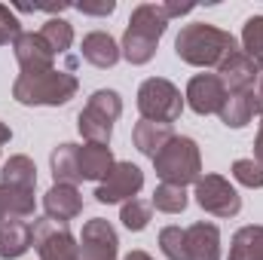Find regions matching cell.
I'll use <instances>...</instances> for the list:
<instances>
[{
	"mask_svg": "<svg viewBox=\"0 0 263 260\" xmlns=\"http://www.w3.org/2000/svg\"><path fill=\"white\" fill-rule=\"evenodd\" d=\"M77 129L86 138V144H110V135H114V120L92 110V107H83L77 114Z\"/></svg>",
	"mask_w": 263,
	"mask_h": 260,
	"instance_id": "obj_23",
	"label": "cell"
},
{
	"mask_svg": "<svg viewBox=\"0 0 263 260\" xmlns=\"http://www.w3.org/2000/svg\"><path fill=\"white\" fill-rule=\"evenodd\" d=\"M168 31V15L162 9V3H138L129 15L120 52L129 65H147L156 55V46L162 40V34Z\"/></svg>",
	"mask_w": 263,
	"mask_h": 260,
	"instance_id": "obj_1",
	"label": "cell"
},
{
	"mask_svg": "<svg viewBox=\"0 0 263 260\" xmlns=\"http://www.w3.org/2000/svg\"><path fill=\"white\" fill-rule=\"evenodd\" d=\"M144 187V172L135 162H114V169L107 172V178L95 187V199L101 205H117V202H129L141 193Z\"/></svg>",
	"mask_w": 263,
	"mask_h": 260,
	"instance_id": "obj_8",
	"label": "cell"
},
{
	"mask_svg": "<svg viewBox=\"0 0 263 260\" xmlns=\"http://www.w3.org/2000/svg\"><path fill=\"white\" fill-rule=\"evenodd\" d=\"M80 260H120V236L110 220L92 217L80 233Z\"/></svg>",
	"mask_w": 263,
	"mask_h": 260,
	"instance_id": "obj_9",
	"label": "cell"
},
{
	"mask_svg": "<svg viewBox=\"0 0 263 260\" xmlns=\"http://www.w3.org/2000/svg\"><path fill=\"white\" fill-rule=\"evenodd\" d=\"M0 184H6V187H12V190H28V193H34V187H37V165H34V159L25 156V153L9 156V159L3 162V172H0Z\"/></svg>",
	"mask_w": 263,
	"mask_h": 260,
	"instance_id": "obj_20",
	"label": "cell"
},
{
	"mask_svg": "<svg viewBox=\"0 0 263 260\" xmlns=\"http://www.w3.org/2000/svg\"><path fill=\"white\" fill-rule=\"evenodd\" d=\"M187 233V260H220V230L214 224L196 220Z\"/></svg>",
	"mask_w": 263,
	"mask_h": 260,
	"instance_id": "obj_14",
	"label": "cell"
},
{
	"mask_svg": "<svg viewBox=\"0 0 263 260\" xmlns=\"http://www.w3.org/2000/svg\"><path fill=\"white\" fill-rule=\"evenodd\" d=\"M49 169H52L55 184H70V187H77V184L83 181V172H80V147H77V144H59V147L49 153Z\"/></svg>",
	"mask_w": 263,
	"mask_h": 260,
	"instance_id": "obj_18",
	"label": "cell"
},
{
	"mask_svg": "<svg viewBox=\"0 0 263 260\" xmlns=\"http://www.w3.org/2000/svg\"><path fill=\"white\" fill-rule=\"evenodd\" d=\"M175 138V129L168 126V123H150V120H141V123H135V129H132V141H135V147L144 153V156H156L168 141Z\"/></svg>",
	"mask_w": 263,
	"mask_h": 260,
	"instance_id": "obj_19",
	"label": "cell"
},
{
	"mask_svg": "<svg viewBox=\"0 0 263 260\" xmlns=\"http://www.w3.org/2000/svg\"><path fill=\"white\" fill-rule=\"evenodd\" d=\"M12 55L22 67V73H37V70H52L55 67V52L46 46L40 31H22L12 43Z\"/></svg>",
	"mask_w": 263,
	"mask_h": 260,
	"instance_id": "obj_11",
	"label": "cell"
},
{
	"mask_svg": "<svg viewBox=\"0 0 263 260\" xmlns=\"http://www.w3.org/2000/svg\"><path fill=\"white\" fill-rule=\"evenodd\" d=\"M31 248V224L28 220H9L0 227V257L15 260L28 254Z\"/></svg>",
	"mask_w": 263,
	"mask_h": 260,
	"instance_id": "obj_21",
	"label": "cell"
},
{
	"mask_svg": "<svg viewBox=\"0 0 263 260\" xmlns=\"http://www.w3.org/2000/svg\"><path fill=\"white\" fill-rule=\"evenodd\" d=\"M120 220H123V227L129 230V233H141V230H147V224L153 220V205L147 202V199H129V202H123V211H120Z\"/></svg>",
	"mask_w": 263,
	"mask_h": 260,
	"instance_id": "obj_27",
	"label": "cell"
},
{
	"mask_svg": "<svg viewBox=\"0 0 263 260\" xmlns=\"http://www.w3.org/2000/svg\"><path fill=\"white\" fill-rule=\"evenodd\" d=\"M80 52H83V59H86L89 65H92V67H101V70L114 67L120 59H123L120 43H117L107 31H92V34H86V37H83Z\"/></svg>",
	"mask_w": 263,
	"mask_h": 260,
	"instance_id": "obj_15",
	"label": "cell"
},
{
	"mask_svg": "<svg viewBox=\"0 0 263 260\" xmlns=\"http://www.w3.org/2000/svg\"><path fill=\"white\" fill-rule=\"evenodd\" d=\"M162 9H165V15H168V22H172V18H178V15L193 12V3H162Z\"/></svg>",
	"mask_w": 263,
	"mask_h": 260,
	"instance_id": "obj_34",
	"label": "cell"
},
{
	"mask_svg": "<svg viewBox=\"0 0 263 260\" xmlns=\"http://www.w3.org/2000/svg\"><path fill=\"white\" fill-rule=\"evenodd\" d=\"M254 159L263 162V114H260V129H257V138H254Z\"/></svg>",
	"mask_w": 263,
	"mask_h": 260,
	"instance_id": "obj_35",
	"label": "cell"
},
{
	"mask_svg": "<svg viewBox=\"0 0 263 260\" xmlns=\"http://www.w3.org/2000/svg\"><path fill=\"white\" fill-rule=\"evenodd\" d=\"M236 46V37L217 25H205V22H193L184 25L181 34L175 37V52L184 65L193 67H217Z\"/></svg>",
	"mask_w": 263,
	"mask_h": 260,
	"instance_id": "obj_3",
	"label": "cell"
},
{
	"mask_svg": "<svg viewBox=\"0 0 263 260\" xmlns=\"http://www.w3.org/2000/svg\"><path fill=\"white\" fill-rule=\"evenodd\" d=\"M123 260H153V257H150L147 251H141V248H135V251H129V254H126Z\"/></svg>",
	"mask_w": 263,
	"mask_h": 260,
	"instance_id": "obj_37",
	"label": "cell"
},
{
	"mask_svg": "<svg viewBox=\"0 0 263 260\" xmlns=\"http://www.w3.org/2000/svg\"><path fill=\"white\" fill-rule=\"evenodd\" d=\"M9 138H12V129H9L6 123H0V147H3V144H6Z\"/></svg>",
	"mask_w": 263,
	"mask_h": 260,
	"instance_id": "obj_38",
	"label": "cell"
},
{
	"mask_svg": "<svg viewBox=\"0 0 263 260\" xmlns=\"http://www.w3.org/2000/svg\"><path fill=\"white\" fill-rule=\"evenodd\" d=\"M254 107H257V117L263 114V77L254 83Z\"/></svg>",
	"mask_w": 263,
	"mask_h": 260,
	"instance_id": "obj_36",
	"label": "cell"
},
{
	"mask_svg": "<svg viewBox=\"0 0 263 260\" xmlns=\"http://www.w3.org/2000/svg\"><path fill=\"white\" fill-rule=\"evenodd\" d=\"M159 251L168 260H187V233L181 227H162L159 230Z\"/></svg>",
	"mask_w": 263,
	"mask_h": 260,
	"instance_id": "obj_30",
	"label": "cell"
},
{
	"mask_svg": "<svg viewBox=\"0 0 263 260\" xmlns=\"http://www.w3.org/2000/svg\"><path fill=\"white\" fill-rule=\"evenodd\" d=\"M233 178H236L242 187L260 190L263 187V162H257L254 156H251V159H236V162H233Z\"/></svg>",
	"mask_w": 263,
	"mask_h": 260,
	"instance_id": "obj_31",
	"label": "cell"
},
{
	"mask_svg": "<svg viewBox=\"0 0 263 260\" xmlns=\"http://www.w3.org/2000/svg\"><path fill=\"white\" fill-rule=\"evenodd\" d=\"M31 214H34V193L0 184V227L9 220H25Z\"/></svg>",
	"mask_w": 263,
	"mask_h": 260,
	"instance_id": "obj_22",
	"label": "cell"
},
{
	"mask_svg": "<svg viewBox=\"0 0 263 260\" xmlns=\"http://www.w3.org/2000/svg\"><path fill=\"white\" fill-rule=\"evenodd\" d=\"M217 77H220L227 92H245V89H254V83L260 80V67L254 65L242 49H233L217 65Z\"/></svg>",
	"mask_w": 263,
	"mask_h": 260,
	"instance_id": "obj_12",
	"label": "cell"
},
{
	"mask_svg": "<svg viewBox=\"0 0 263 260\" xmlns=\"http://www.w3.org/2000/svg\"><path fill=\"white\" fill-rule=\"evenodd\" d=\"M18 34H22V22H18L15 9H9V6H3V3H0V46L15 43V37H18Z\"/></svg>",
	"mask_w": 263,
	"mask_h": 260,
	"instance_id": "obj_32",
	"label": "cell"
},
{
	"mask_svg": "<svg viewBox=\"0 0 263 260\" xmlns=\"http://www.w3.org/2000/svg\"><path fill=\"white\" fill-rule=\"evenodd\" d=\"M257 107H254V89H245V92H227L223 104H220V123L227 129H245L251 120H254Z\"/></svg>",
	"mask_w": 263,
	"mask_h": 260,
	"instance_id": "obj_16",
	"label": "cell"
},
{
	"mask_svg": "<svg viewBox=\"0 0 263 260\" xmlns=\"http://www.w3.org/2000/svg\"><path fill=\"white\" fill-rule=\"evenodd\" d=\"M80 80L73 70H37V73H18L12 83V98L25 107H62L70 98H77Z\"/></svg>",
	"mask_w": 263,
	"mask_h": 260,
	"instance_id": "obj_2",
	"label": "cell"
},
{
	"mask_svg": "<svg viewBox=\"0 0 263 260\" xmlns=\"http://www.w3.org/2000/svg\"><path fill=\"white\" fill-rule=\"evenodd\" d=\"M114 150L107 144H83L80 147V172H83V181H104L107 172L114 169Z\"/></svg>",
	"mask_w": 263,
	"mask_h": 260,
	"instance_id": "obj_17",
	"label": "cell"
},
{
	"mask_svg": "<svg viewBox=\"0 0 263 260\" xmlns=\"http://www.w3.org/2000/svg\"><path fill=\"white\" fill-rule=\"evenodd\" d=\"M156 178L162 184L187 187L202 178V150L190 135H175L156 156H153Z\"/></svg>",
	"mask_w": 263,
	"mask_h": 260,
	"instance_id": "obj_4",
	"label": "cell"
},
{
	"mask_svg": "<svg viewBox=\"0 0 263 260\" xmlns=\"http://www.w3.org/2000/svg\"><path fill=\"white\" fill-rule=\"evenodd\" d=\"M187 202H190L187 187H175V184H159L150 196V205L162 214H181L187 208Z\"/></svg>",
	"mask_w": 263,
	"mask_h": 260,
	"instance_id": "obj_26",
	"label": "cell"
},
{
	"mask_svg": "<svg viewBox=\"0 0 263 260\" xmlns=\"http://www.w3.org/2000/svg\"><path fill=\"white\" fill-rule=\"evenodd\" d=\"M184 95L181 89L165 80V77H150L138 86V110H141V120H150V123H175L181 120L184 114Z\"/></svg>",
	"mask_w": 263,
	"mask_h": 260,
	"instance_id": "obj_5",
	"label": "cell"
},
{
	"mask_svg": "<svg viewBox=\"0 0 263 260\" xmlns=\"http://www.w3.org/2000/svg\"><path fill=\"white\" fill-rule=\"evenodd\" d=\"M86 107H92V110H98V114L110 117L114 123L123 117V98H120V92H117V89H95V92L89 95Z\"/></svg>",
	"mask_w": 263,
	"mask_h": 260,
	"instance_id": "obj_29",
	"label": "cell"
},
{
	"mask_svg": "<svg viewBox=\"0 0 263 260\" xmlns=\"http://www.w3.org/2000/svg\"><path fill=\"white\" fill-rule=\"evenodd\" d=\"M223 98H227V89H223V83H220L217 73H196L187 83V92H184V101L190 104V110L199 114V117L220 114Z\"/></svg>",
	"mask_w": 263,
	"mask_h": 260,
	"instance_id": "obj_10",
	"label": "cell"
},
{
	"mask_svg": "<svg viewBox=\"0 0 263 260\" xmlns=\"http://www.w3.org/2000/svg\"><path fill=\"white\" fill-rule=\"evenodd\" d=\"M77 9L83 15H110L117 9V3L114 0H104V3H77Z\"/></svg>",
	"mask_w": 263,
	"mask_h": 260,
	"instance_id": "obj_33",
	"label": "cell"
},
{
	"mask_svg": "<svg viewBox=\"0 0 263 260\" xmlns=\"http://www.w3.org/2000/svg\"><path fill=\"white\" fill-rule=\"evenodd\" d=\"M242 52L263 70V15H251L242 28Z\"/></svg>",
	"mask_w": 263,
	"mask_h": 260,
	"instance_id": "obj_28",
	"label": "cell"
},
{
	"mask_svg": "<svg viewBox=\"0 0 263 260\" xmlns=\"http://www.w3.org/2000/svg\"><path fill=\"white\" fill-rule=\"evenodd\" d=\"M40 37H43L46 46L55 52V59H59V55H67V49L73 46V25L55 15V18H49V22L40 28Z\"/></svg>",
	"mask_w": 263,
	"mask_h": 260,
	"instance_id": "obj_25",
	"label": "cell"
},
{
	"mask_svg": "<svg viewBox=\"0 0 263 260\" xmlns=\"http://www.w3.org/2000/svg\"><path fill=\"white\" fill-rule=\"evenodd\" d=\"M43 211H46L49 220L67 224V220H73V217L83 214V196L70 184H52L46 190V196H43Z\"/></svg>",
	"mask_w": 263,
	"mask_h": 260,
	"instance_id": "obj_13",
	"label": "cell"
},
{
	"mask_svg": "<svg viewBox=\"0 0 263 260\" xmlns=\"http://www.w3.org/2000/svg\"><path fill=\"white\" fill-rule=\"evenodd\" d=\"M230 260H263V227H242L230 242Z\"/></svg>",
	"mask_w": 263,
	"mask_h": 260,
	"instance_id": "obj_24",
	"label": "cell"
},
{
	"mask_svg": "<svg viewBox=\"0 0 263 260\" xmlns=\"http://www.w3.org/2000/svg\"><path fill=\"white\" fill-rule=\"evenodd\" d=\"M31 245L40 260H80V242L67 224H55L49 217H34Z\"/></svg>",
	"mask_w": 263,
	"mask_h": 260,
	"instance_id": "obj_6",
	"label": "cell"
},
{
	"mask_svg": "<svg viewBox=\"0 0 263 260\" xmlns=\"http://www.w3.org/2000/svg\"><path fill=\"white\" fill-rule=\"evenodd\" d=\"M193 196H196L199 208L214 217H236L242 211V196L223 175H202L196 181Z\"/></svg>",
	"mask_w": 263,
	"mask_h": 260,
	"instance_id": "obj_7",
	"label": "cell"
}]
</instances>
